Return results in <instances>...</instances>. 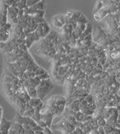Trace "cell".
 Returning a JSON list of instances; mask_svg holds the SVG:
<instances>
[{"label":"cell","instance_id":"7c38bea8","mask_svg":"<svg viewBox=\"0 0 120 134\" xmlns=\"http://www.w3.org/2000/svg\"><path fill=\"white\" fill-rule=\"evenodd\" d=\"M35 134H44L43 130H39V131H35Z\"/></svg>","mask_w":120,"mask_h":134},{"label":"cell","instance_id":"ba28073f","mask_svg":"<svg viewBox=\"0 0 120 134\" xmlns=\"http://www.w3.org/2000/svg\"><path fill=\"white\" fill-rule=\"evenodd\" d=\"M73 133L74 134H84L83 130L82 128H80V127H76L75 130Z\"/></svg>","mask_w":120,"mask_h":134},{"label":"cell","instance_id":"9c48e42d","mask_svg":"<svg viewBox=\"0 0 120 134\" xmlns=\"http://www.w3.org/2000/svg\"><path fill=\"white\" fill-rule=\"evenodd\" d=\"M43 131H44V134H53L52 131L50 130V129L48 127H46L43 128Z\"/></svg>","mask_w":120,"mask_h":134},{"label":"cell","instance_id":"52a82bcc","mask_svg":"<svg viewBox=\"0 0 120 134\" xmlns=\"http://www.w3.org/2000/svg\"><path fill=\"white\" fill-rule=\"evenodd\" d=\"M97 123H98V126H99V127H104L107 125V121H106V120H105V119H104L103 117H101V118H100L98 121H97Z\"/></svg>","mask_w":120,"mask_h":134},{"label":"cell","instance_id":"6da1fadb","mask_svg":"<svg viewBox=\"0 0 120 134\" xmlns=\"http://www.w3.org/2000/svg\"><path fill=\"white\" fill-rule=\"evenodd\" d=\"M53 83H52V82L50 81V79L41 80L40 85L36 88L38 98H40L41 100L43 99L44 97L46 96V94L50 90L53 89Z\"/></svg>","mask_w":120,"mask_h":134},{"label":"cell","instance_id":"8fae6325","mask_svg":"<svg viewBox=\"0 0 120 134\" xmlns=\"http://www.w3.org/2000/svg\"><path fill=\"white\" fill-rule=\"evenodd\" d=\"M8 134H19V133H17L16 131H14V130H13L10 129V130H9V132H8Z\"/></svg>","mask_w":120,"mask_h":134},{"label":"cell","instance_id":"4fadbf2b","mask_svg":"<svg viewBox=\"0 0 120 134\" xmlns=\"http://www.w3.org/2000/svg\"><path fill=\"white\" fill-rule=\"evenodd\" d=\"M110 134H113V133H110Z\"/></svg>","mask_w":120,"mask_h":134},{"label":"cell","instance_id":"3957f363","mask_svg":"<svg viewBox=\"0 0 120 134\" xmlns=\"http://www.w3.org/2000/svg\"><path fill=\"white\" fill-rule=\"evenodd\" d=\"M74 117L76 118L77 121L83 122V120H84V118H85V115H84L81 111L77 112V113H74Z\"/></svg>","mask_w":120,"mask_h":134},{"label":"cell","instance_id":"5bb4252c","mask_svg":"<svg viewBox=\"0 0 120 134\" xmlns=\"http://www.w3.org/2000/svg\"><path fill=\"white\" fill-rule=\"evenodd\" d=\"M89 134H91V133H89Z\"/></svg>","mask_w":120,"mask_h":134},{"label":"cell","instance_id":"7a4b0ae2","mask_svg":"<svg viewBox=\"0 0 120 134\" xmlns=\"http://www.w3.org/2000/svg\"><path fill=\"white\" fill-rule=\"evenodd\" d=\"M29 103L31 107H32L33 108H36L37 107H38L40 104L42 103V101L40 98L38 97H33V98H31L29 101Z\"/></svg>","mask_w":120,"mask_h":134},{"label":"cell","instance_id":"277c9868","mask_svg":"<svg viewBox=\"0 0 120 134\" xmlns=\"http://www.w3.org/2000/svg\"><path fill=\"white\" fill-rule=\"evenodd\" d=\"M104 7V2H103L102 1H98V2H96V4H95V8H94L93 13H94V14L97 13V12H98L100 10H101Z\"/></svg>","mask_w":120,"mask_h":134},{"label":"cell","instance_id":"8992f818","mask_svg":"<svg viewBox=\"0 0 120 134\" xmlns=\"http://www.w3.org/2000/svg\"><path fill=\"white\" fill-rule=\"evenodd\" d=\"M104 131H105V133L110 134V133H112L113 132L115 127H113V126H111V125H109V124H107V125L104 127Z\"/></svg>","mask_w":120,"mask_h":134},{"label":"cell","instance_id":"30bf717a","mask_svg":"<svg viewBox=\"0 0 120 134\" xmlns=\"http://www.w3.org/2000/svg\"><path fill=\"white\" fill-rule=\"evenodd\" d=\"M113 134H120V130L119 129L115 128L114 130H113Z\"/></svg>","mask_w":120,"mask_h":134},{"label":"cell","instance_id":"5b68a950","mask_svg":"<svg viewBox=\"0 0 120 134\" xmlns=\"http://www.w3.org/2000/svg\"><path fill=\"white\" fill-rule=\"evenodd\" d=\"M66 121H67L68 123L71 124H74V125H75V126H76L77 123V121L76 118L74 117V115H70L67 116Z\"/></svg>","mask_w":120,"mask_h":134}]
</instances>
